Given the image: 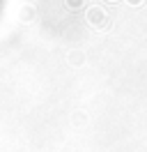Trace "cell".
<instances>
[{"instance_id":"6da1fadb","label":"cell","mask_w":147,"mask_h":152,"mask_svg":"<svg viewBox=\"0 0 147 152\" xmlns=\"http://www.w3.org/2000/svg\"><path fill=\"white\" fill-rule=\"evenodd\" d=\"M2 10H5V0H0V14H2Z\"/></svg>"}]
</instances>
